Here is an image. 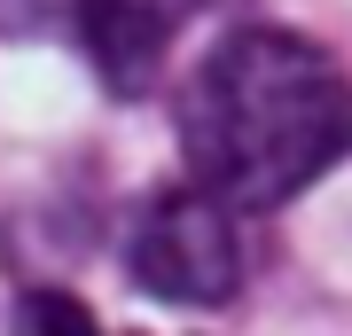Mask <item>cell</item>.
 <instances>
[{"label":"cell","mask_w":352,"mask_h":336,"mask_svg":"<svg viewBox=\"0 0 352 336\" xmlns=\"http://www.w3.org/2000/svg\"><path fill=\"white\" fill-rule=\"evenodd\" d=\"M188 180L227 212H274L352 157V78L282 24H243L180 87Z\"/></svg>","instance_id":"1"},{"label":"cell","mask_w":352,"mask_h":336,"mask_svg":"<svg viewBox=\"0 0 352 336\" xmlns=\"http://www.w3.org/2000/svg\"><path fill=\"white\" fill-rule=\"evenodd\" d=\"M126 274H133V289H149L164 305H227L243 289L235 212L219 196H204L196 180L149 196L126 235Z\"/></svg>","instance_id":"2"},{"label":"cell","mask_w":352,"mask_h":336,"mask_svg":"<svg viewBox=\"0 0 352 336\" xmlns=\"http://www.w3.org/2000/svg\"><path fill=\"white\" fill-rule=\"evenodd\" d=\"M196 0H78L71 8V39L78 55L94 63V78L110 94H141L157 78L164 47H173V32L188 24Z\"/></svg>","instance_id":"3"},{"label":"cell","mask_w":352,"mask_h":336,"mask_svg":"<svg viewBox=\"0 0 352 336\" xmlns=\"http://www.w3.org/2000/svg\"><path fill=\"white\" fill-rule=\"evenodd\" d=\"M8 336H110V328H102L71 289H24V298H16Z\"/></svg>","instance_id":"4"},{"label":"cell","mask_w":352,"mask_h":336,"mask_svg":"<svg viewBox=\"0 0 352 336\" xmlns=\"http://www.w3.org/2000/svg\"><path fill=\"white\" fill-rule=\"evenodd\" d=\"M78 0H0V32H55L71 24Z\"/></svg>","instance_id":"5"}]
</instances>
